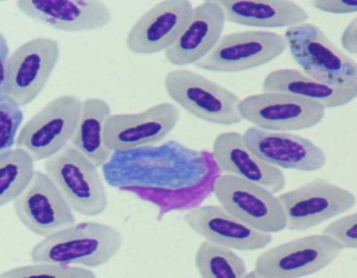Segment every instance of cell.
I'll list each match as a JSON object with an SVG mask.
<instances>
[{
  "instance_id": "1",
  "label": "cell",
  "mask_w": 357,
  "mask_h": 278,
  "mask_svg": "<svg viewBox=\"0 0 357 278\" xmlns=\"http://www.w3.org/2000/svg\"><path fill=\"white\" fill-rule=\"evenodd\" d=\"M102 167L106 183L124 192H183L221 175L212 153L199 152L174 140L112 153Z\"/></svg>"
},
{
  "instance_id": "2",
  "label": "cell",
  "mask_w": 357,
  "mask_h": 278,
  "mask_svg": "<svg viewBox=\"0 0 357 278\" xmlns=\"http://www.w3.org/2000/svg\"><path fill=\"white\" fill-rule=\"evenodd\" d=\"M123 236L99 222L74 224L43 238L31 250L33 263L93 268L107 263L122 248Z\"/></svg>"
},
{
  "instance_id": "3",
  "label": "cell",
  "mask_w": 357,
  "mask_h": 278,
  "mask_svg": "<svg viewBox=\"0 0 357 278\" xmlns=\"http://www.w3.org/2000/svg\"><path fill=\"white\" fill-rule=\"evenodd\" d=\"M284 38L290 56L309 77L333 86L357 83V63L317 25L305 22L289 27Z\"/></svg>"
},
{
  "instance_id": "4",
  "label": "cell",
  "mask_w": 357,
  "mask_h": 278,
  "mask_svg": "<svg viewBox=\"0 0 357 278\" xmlns=\"http://www.w3.org/2000/svg\"><path fill=\"white\" fill-rule=\"evenodd\" d=\"M169 98L200 121L214 125L241 123L239 104L234 92L189 69L169 71L164 79Z\"/></svg>"
},
{
  "instance_id": "5",
  "label": "cell",
  "mask_w": 357,
  "mask_h": 278,
  "mask_svg": "<svg viewBox=\"0 0 357 278\" xmlns=\"http://www.w3.org/2000/svg\"><path fill=\"white\" fill-rule=\"evenodd\" d=\"M45 169L75 213L97 217L107 209V192L98 167L72 144L45 160Z\"/></svg>"
},
{
  "instance_id": "6",
  "label": "cell",
  "mask_w": 357,
  "mask_h": 278,
  "mask_svg": "<svg viewBox=\"0 0 357 278\" xmlns=\"http://www.w3.org/2000/svg\"><path fill=\"white\" fill-rule=\"evenodd\" d=\"M83 102L74 94H63L35 113L18 135V148L28 150L35 161L47 160L72 141L82 113Z\"/></svg>"
},
{
  "instance_id": "7",
  "label": "cell",
  "mask_w": 357,
  "mask_h": 278,
  "mask_svg": "<svg viewBox=\"0 0 357 278\" xmlns=\"http://www.w3.org/2000/svg\"><path fill=\"white\" fill-rule=\"evenodd\" d=\"M219 205L254 229L277 233L287 229L279 196L260 184L221 173L213 192Z\"/></svg>"
},
{
  "instance_id": "8",
  "label": "cell",
  "mask_w": 357,
  "mask_h": 278,
  "mask_svg": "<svg viewBox=\"0 0 357 278\" xmlns=\"http://www.w3.org/2000/svg\"><path fill=\"white\" fill-rule=\"evenodd\" d=\"M60 59V45L51 38L37 37L11 52L7 75L0 81V95L11 96L20 107L43 91Z\"/></svg>"
},
{
  "instance_id": "9",
  "label": "cell",
  "mask_w": 357,
  "mask_h": 278,
  "mask_svg": "<svg viewBox=\"0 0 357 278\" xmlns=\"http://www.w3.org/2000/svg\"><path fill=\"white\" fill-rule=\"evenodd\" d=\"M326 234L302 236L271 247L259 255L255 269L266 278H303L331 265L342 252Z\"/></svg>"
},
{
  "instance_id": "10",
  "label": "cell",
  "mask_w": 357,
  "mask_h": 278,
  "mask_svg": "<svg viewBox=\"0 0 357 278\" xmlns=\"http://www.w3.org/2000/svg\"><path fill=\"white\" fill-rule=\"evenodd\" d=\"M287 229L306 231L350 210L356 196L350 190L317 178L279 194Z\"/></svg>"
},
{
  "instance_id": "11",
  "label": "cell",
  "mask_w": 357,
  "mask_h": 278,
  "mask_svg": "<svg viewBox=\"0 0 357 278\" xmlns=\"http://www.w3.org/2000/svg\"><path fill=\"white\" fill-rule=\"evenodd\" d=\"M287 49L284 35L252 29L222 36L216 47L195 65L212 72H242L268 64Z\"/></svg>"
},
{
  "instance_id": "12",
  "label": "cell",
  "mask_w": 357,
  "mask_h": 278,
  "mask_svg": "<svg viewBox=\"0 0 357 278\" xmlns=\"http://www.w3.org/2000/svg\"><path fill=\"white\" fill-rule=\"evenodd\" d=\"M325 110L317 102L286 92L252 94L239 104L243 121L275 132L301 131L315 127L325 117Z\"/></svg>"
},
{
  "instance_id": "13",
  "label": "cell",
  "mask_w": 357,
  "mask_h": 278,
  "mask_svg": "<svg viewBox=\"0 0 357 278\" xmlns=\"http://www.w3.org/2000/svg\"><path fill=\"white\" fill-rule=\"evenodd\" d=\"M179 117L177 107L167 102L139 112L112 114L104 131L105 146L112 153L155 146L174 130Z\"/></svg>"
},
{
  "instance_id": "14",
  "label": "cell",
  "mask_w": 357,
  "mask_h": 278,
  "mask_svg": "<svg viewBox=\"0 0 357 278\" xmlns=\"http://www.w3.org/2000/svg\"><path fill=\"white\" fill-rule=\"evenodd\" d=\"M13 207L20 223L43 238L76 224L70 203L45 171H36L32 184L14 201Z\"/></svg>"
},
{
  "instance_id": "15",
  "label": "cell",
  "mask_w": 357,
  "mask_h": 278,
  "mask_svg": "<svg viewBox=\"0 0 357 278\" xmlns=\"http://www.w3.org/2000/svg\"><path fill=\"white\" fill-rule=\"evenodd\" d=\"M194 14L188 0L160 1L144 13L126 36V47L135 54L166 52L181 37Z\"/></svg>"
},
{
  "instance_id": "16",
  "label": "cell",
  "mask_w": 357,
  "mask_h": 278,
  "mask_svg": "<svg viewBox=\"0 0 357 278\" xmlns=\"http://www.w3.org/2000/svg\"><path fill=\"white\" fill-rule=\"evenodd\" d=\"M242 135L254 154L280 169L315 171L323 169L327 161L321 146L290 132L268 131L254 125Z\"/></svg>"
},
{
  "instance_id": "17",
  "label": "cell",
  "mask_w": 357,
  "mask_h": 278,
  "mask_svg": "<svg viewBox=\"0 0 357 278\" xmlns=\"http://www.w3.org/2000/svg\"><path fill=\"white\" fill-rule=\"evenodd\" d=\"M22 14L55 31H98L112 21L109 6L96 0H18Z\"/></svg>"
},
{
  "instance_id": "18",
  "label": "cell",
  "mask_w": 357,
  "mask_h": 278,
  "mask_svg": "<svg viewBox=\"0 0 357 278\" xmlns=\"http://www.w3.org/2000/svg\"><path fill=\"white\" fill-rule=\"evenodd\" d=\"M183 219L204 240L231 250H261L273 242L271 233L246 225L220 205H200L188 210Z\"/></svg>"
},
{
  "instance_id": "19",
  "label": "cell",
  "mask_w": 357,
  "mask_h": 278,
  "mask_svg": "<svg viewBox=\"0 0 357 278\" xmlns=\"http://www.w3.org/2000/svg\"><path fill=\"white\" fill-rule=\"evenodd\" d=\"M225 22V10L219 1L198 4L181 37L165 52L167 62L183 67L204 60L222 38Z\"/></svg>"
},
{
  "instance_id": "20",
  "label": "cell",
  "mask_w": 357,
  "mask_h": 278,
  "mask_svg": "<svg viewBox=\"0 0 357 278\" xmlns=\"http://www.w3.org/2000/svg\"><path fill=\"white\" fill-rule=\"evenodd\" d=\"M212 156L221 173L260 184L273 194H279L285 187V175L282 169L259 158L238 132H223L217 135L213 142Z\"/></svg>"
},
{
  "instance_id": "21",
  "label": "cell",
  "mask_w": 357,
  "mask_h": 278,
  "mask_svg": "<svg viewBox=\"0 0 357 278\" xmlns=\"http://www.w3.org/2000/svg\"><path fill=\"white\" fill-rule=\"evenodd\" d=\"M262 89L294 94L317 102L325 109L346 106L357 98V83L350 86L329 85L294 68L271 71L264 77Z\"/></svg>"
},
{
  "instance_id": "22",
  "label": "cell",
  "mask_w": 357,
  "mask_h": 278,
  "mask_svg": "<svg viewBox=\"0 0 357 278\" xmlns=\"http://www.w3.org/2000/svg\"><path fill=\"white\" fill-rule=\"evenodd\" d=\"M229 22L260 29H280L302 24L309 18L304 8L294 1L225 0L219 1Z\"/></svg>"
},
{
  "instance_id": "23",
  "label": "cell",
  "mask_w": 357,
  "mask_h": 278,
  "mask_svg": "<svg viewBox=\"0 0 357 278\" xmlns=\"http://www.w3.org/2000/svg\"><path fill=\"white\" fill-rule=\"evenodd\" d=\"M112 114V108L106 100L87 98L83 102L76 133L70 141L74 148L98 167L106 164L112 155L105 146L104 138L106 121Z\"/></svg>"
},
{
  "instance_id": "24",
  "label": "cell",
  "mask_w": 357,
  "mask_h": 278,
  "mask_svg": "<svg viewBox=\"0 0 357 278\" xmlns=\"http://www.w3.org/2000/svg\"><path fill=\"white\" fill-rule=\"evenodd\" d=\"M34 157L22 148L0 152V206L20 198L36 175Z\"/></svg>"
},
{
  "instance_id": "25",
  "label": "cell",
  "mask_w": 357,
  "mask_h": 278,
  "mask_svg": "<svg viewBox=\"0 0 357 278\" xmlns=\"http://www.w3.org/2000/svg\"><path fill=\"white\" fill-rule=\"evenodd\" d=\"M200 278H243L248 274L245 261L231 249L204 240L195 254Z\"/></svg>"
},
{
  "instance_id": "26",
  "label": "cell",
  "mask_w": 357,
  "mask_h": 278,
  "mask_svg": "<svg viewBox=\"0 0 357 278\" xmlns=\"http://www.w3.org/2000/svg\"><path fill=\"white\" fill-rule=\"evenodd\" d=\"M0 278H97L91 269L55 263H33L3 272Z\"/></svg>"
},
{
  "instance_id": "27",
  "label": "cell",
  "mask_w": 357,
  "mask_h": 278,
  "mask_svg": "<svg viewBox=\"0 0 357 278\" xmlns=\"http://www.w3.org/2000/svg\"><path fill=\"white\" fill-rule=\"evenodd\" d=\"M22 107L7 94L0 95V152L13 148L24 121Z\"/></svg>"
},
{
  "instance_id": "28",
  "label": "cell",
  "mask_w": 357,
  "mask_h": 278,
  "mask_svg": "<svg viewBox=\"0 0 357 278\" xmlns=\"http://www.w3.org/2000/svg\"><path fill=\"white\" fill-rule=\"evenodd\" d=\"M323 233L340 242L344 250H357V211L331 222Z\"/></svg>"
},
{
  "instance_id": "29",
  "label": "cell",
  "mask_w": 357,
  "mask_h": 278,
  "mask_svg": "<svg viewBox=\"0 0 357 278\" xmlns=\"http://www.w3.org/2000/svg\"><path fill=\"white\" fill-rule=\"evenodd\" d=\"M315 10L328 14H352L357 12V0H331V1H311Z\"/></svg>"
},
{
  "instance_id": "30",
  "label": "cell",
  "mask_w": 357,
  "mask_h": 278,
  "mask_svg": "<svg viewBox=\"0 0 357 278\" xmlns=\"http://www.w3.org/2000/svg\"><path fill=\"white\" fill-rule=\"evenodd\" d=\"M340 43L348 54H357V16L342 31Z\"/></svg>"
},
{
  "instance_id": "31",
  "label": "cell",
  "mask_w": 357,
  "mask_h": 278,
  "mask_svg": "<svg viewBox=\"0 0 357 278\" xmlns=\"http://www.w3.org/2000/svg\"><path fill=\"white\" fill-rule=\"evenodd\" d=\"M10 56V47L8 44L7 40H6L5 35L1 33L0 35V63H1V79L0 81H3L7 75V67L8 62H9Z\"/></svg>"
},
{
  "instance_id": "32",
  "label": "cell",
  "mask_w": 357,
  "mask_h": 278,
  "mask_svg": "<svg viewBox=\"0 0 357 278\" xmlns=\"http://www.w3.org/2000/svg\"><path fill=\"white\" fill-rule=\"evenodd\" d=\"M243 278H266L264 276L260 275L256 270H252V271L248 272L245 276Z\"/></svg>"
}]
</instances>
